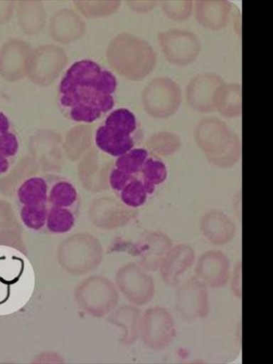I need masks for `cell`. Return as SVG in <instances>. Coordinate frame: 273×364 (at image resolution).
<instances>
[{"instance_id": "d6986e66", "label": "cell", "mask_w": 273, "mask_h": 364, "mask_svg": "<svg viewBox=\"0 0 273 364\" xmlns=\"http://www.w3.org/2000/svg\"><path fill=\"white\" fill-rule=\"evenodd\" d=\"M203 236L214 245H225L236 235L237 228L233 220L222 210L207 211L200 220Z\"/></svg>"}, {"instance_id": "74e56055", "label": "cell", "mask_w": 273, "mask_h": 364, "mask_svg": "<svg viewBox=\"0 0 273 364\" xmlns=\"http://www.w3.org/2000/svg\"><path fill=\"white\" fill-rule=\"evenodd\" d=\"M132 178L134 177L125 173L124 171L119 170V168L115 167L112 164L108 174L109 187L112 188L114 193L118 195L119 191L126 186V184L128 183Z\"/></svg>"}, {"instance_id": "484cf974", "label": "cell", "mask_w": 273, "mask_h": 364, "mask_svg": "<svg viewBox=\"0 0 273 364\" xmlns=\"http://www.w3.org/2000/svg\"><path fill=\"white\" fill-rule=\"evenodd\" d=\"M48 184L45 175H32L18 185L16 200L18 206L48 204Z\"/></svg>"}, {"instance_id": "83f0119b", "label": "cell", "mask_w": 273, "mask_h": 364, "mask_svg": "<svg viewBox=\"0 0 273 364\" xmlns=\"http://www.w3.org/2000/svg\"><path fill=\"white\" fill-rule=\"evenodd\" d=\"M93 141V127L89 124H80L68 132L65 136L63 148L68 157L76 159L92 147Z\"/></svg>"}, {"instance_id": "ffe728a7", "label": "cell", "mask_w": 273, "mask_h": 364, "mask_svg": "<svg viewBox=\"0 0 273 364\" xmlns=\"http://www.w3.org/2000/svg\"><path fill=\"white\" fill-rule=\"evenodd\" d=\"M45 176L48 184V206L64 208L79 213L80 196L73 182L58 175L47 174Z\"/></svg>"}, {"instance_id": "8d00e7d4", "label": "cell", "mask_w": 273, "mask_h": 364, "mask_svg": "<svg viewBox=\"0 0 273 364\" xmlns=\"http://www.w3.org/2000/svg\"><path fill=\"white\" fill-rule=\"evenodd\" d=\"M165 15L173 21H186L193 14V1H164L161 3Z\"/></svg>"}, {"instance_id": "30bf717a", "label": "cell", "mask_w": 273, "mask_h": 364, "mask_svg": "<svg viewBox=\"0 0 273 364\" xmlns=\"http://www.w3.org/2000/svg\"><path fill=\"white\" fill-rule=\"evenodd\" d=\"M116 284L127 300L136 306H142L154 300V279L136 263H128L120 267L117 272Z\"/></svg>"}, {"instance_id": "603a6c76", "label": "cell", "mask_w": 273, "mask_h": 364, "mask_svg": "<svg viewBox=\"0 0 273 364\" xmlns=\"http://www.w3.org/2000/svg\"><path fill=\"white\" fill-rule=\"evenodd\" d=\"M51 129H41L29 138L28 149L36 157L43 161H56L60 158L63 139Z\"/></svg>"}, {"instance_id": "d4e9b609", "label": "cell", "mask_w": 273, "mask_h": 364, "mask_svg": "<svg viewBox=\"0 0 273 364\" xmlns=\"http://www.w3.org/2000/svg\"><path fill=\"white\" fill-rule=\"evenodd\" d=\"M214 108L228 119L242 116V85L225 83L218 87L213 97Z\"/></svg>"}, {"instance_id": "f35d334b", "label": "cell", "mask_w": 273, "mask_h": 364, "mask_svg": "<svg viewBox=\"0 0 273 364\" xmlns=\"http://www.w3.org/2000/svg\"><path fill=\"white\" fill-rule=\"evenodd\" d=\"M16 4L17 2L0 0V25H4L11 21L16 11Z\"/></svg>"}, {"instance_id": "4dcf8cb0", "label": "cell", "mask_w": 273, "mask_h": 364, "mask_svg": "<svg viewBox=\"0 0 273 364\" xmlns=\"http://www.w3.org/2000/svg\"><path fill=\"white\" fill-rule=\"evenodd\" d=\"M182 147V141L177 134L171 132H159L149 136L146 149L159 157H168L177 154Z\"/></svg>"}, {"instance_id": "ba28073f", "label": "cell", "mask_w": 273, "mask_h": 364, "mask_svg": "<svg viewBox=\"0 0 273 364\" xmlns=\"http://www.w3.org/2000/svg\"><path fill=\"white\" fill-rule=\"evenodd\" d=\"M159 47L168 63L186 67L196 61L201 50L200 38L186 29L171 28L158 35Z\"/></svg>"}, {"instance_id": "6da1fadb", "label": "cell", "mask_w": 273, "mask_h": 364, "mask_svg": "<svg viewBox=\"0 0 273 364\" xmlns=\"http://www.w3.org/2000/svg\"><path fill=\"white\" fill-rule=\"evenodd\" d=\"M119 82L115 75L91 60L71 65L58 89V105L67 119L91 124L112 112Z\"/></svg>"}, {"instance_id": "7c38bea8", "label": "cell", "mask_w": 273, "mask_h": 364, "mask_svg": "<svg viewBox=\"0 0 273 364\" xmlns=\"http://www.w3.org/2000/svg\"><path fill=\"white\" fill-rule=\"evenodd\" d=\"M173 247L170 237L162 232L143 234L133 246L136 264L147 272L158 271L164 257Z\"/></svg>"}, {"instance_id": "f1b7e54d", "label": "cell", "mask_w": 273, "mask_h": 364, "mask_svg": "<svg viewBox=\"0 0 273 364\" xmlns=\"http://www.w3.org/2000/svg\"><path fill=\"white\" fill-rule=\"evenodd\" d=\"M149 196L154 195L157 188L164 184L168 178V168L161 157L149 154L142 165L139 174Z\"/></svg>"}, {"instance_id": "8fae6325", "label": "cell", "mask_w": 273, "mask_h": 364, "mask_svg": "<svg viewBox=\"0 0 273 364\" xmlns=\"http://www.w3.org/2000/svg\"><path fill=\"white\" fill-rule=\"evenodd\" d=\"M176 309L185 320L204 318L209 314L208 287L196 276L188 279L178 288Z\"/></svg>"}, {"instance_id": "9c48e42d", "label": "cell", "mask_w": 273, "mask_h": 364, "mask_svg": "<svg viewBox=\"0 0 273 364\" xmlns=\"http://www.w3.org/2000/svg\"><path fill=\"white\" fill-rule=\"evenodd\" d=\"M177 336L174 318L168 309L149 308L142 314L141 337L149 349L162 350L171 346Z\"/></svg>"}, {"instance_id": "cb8c5ba5", "label": "cell", "mask_w": 273, "mask_h": 364, "mask_svg": "<svg viewBox=\"0 0 273 364\" xmlns=\"http://www.w3.org/2000/svg\"><path fill=\"white\" fill-rule=\"evenodd\" d=\"M15 11L19 27L27 35L41 33L47 24V12L41 1H18Z\"/></svg>"}, {"instance_id": "4316f807", "label": "cell", "mask_w": 273, "mask_h": 364, "mask_svg": "<svg viewBox=\"0 0 273 364\" xmlns=\"http://www.w3.org/2000/svg\"><path fill=\"white\" fill-rule=\"evenodd\" d=\"M96 206L100 208L102 213L103 227L107 229H119L127 225L136 216V210L129 209L120 201L112 198H104L97 200Z\"/></svg>"}, {"instance_id": "3957f363", "label": "cell", "mask_w": 273, "mask_h": 364, "mask_svg": "<svg viewBox=\"0 0 273 364\" xmlns=\"http://www.w3.org/2000/svg\"><path fill=\"white\" fill-rule=\"evenodd\" d=\"M110 68L132 81L147 77L157 64V54L147 41L128 32L120 33L109 42L106 52Z\"/></svg>"}, {"instance_id": "277c9868", "label": "cell", "mask_w": 273, "mask_h": 364, "mask_svg": "<svg viewBox=\"0 0 273 364\" xmlns=\"http://www.w3.org/2000/svg\"><path fill=\"white\" fill-rule=\"evenodd\" d=\"M194 139L210 164L222 168L238 164L242 156L240 136L223 120L201 119L195 127Z\"/></svg>"}, {"instance_id": "836d02e7", "label": "cell", "mask_w": 273, "mask_h": 364, "mask_svg": "<svg viewBox=\"0 0 273 364\" xmlns=\"http://www.w3.org/2000/svg\"><path fill=\"white\" fill-rule=\"evenodd\" d=\"M19 218L27 229L35 232H45L48 217V204L18 206Z\"/></svg>"}, {"instance_id": "d590c367", "label": "cell", "mask_w": 273, "mask_h": 364, "mask_svg": "<svg viewBox=\"0 0 273 364\" xmlns=\"http://www.w3.org/2000/svg\"><path fill=\"white\" fill-rule=\"evenodd\" d=\"M77 12L84 18H106L119 11L120 1H76L74 2Z\"/></svg>"}, {"instance_id": "5b68a950", "label": "cell", "mask_w": 273, "mask_h": 364, "mask_svg": "<svg viewBox=\"0 0 273 364\" xmlns=\"http://www.w3.org/2000/svg\"><path fill=\"white\" fill-rule=\"evenodd\" d=\"M144 138L141 123L131 109H113L104 124L94 132V144L100 151L118 158L136 147Z\"/></svg>"}, {"instance_id": "8992f818", "label": "cell", "mask_w": 273, "mask_h": 364, "mask_svg": "<svg viewBox=\"0 0 273 364\" xmlns=\"http://www.w3.org/2000/svg\"><path fill=\"white\" fill-rule=\"evenodd\" d=\"M141 102L145 112L152 118H171L181 108V87L170 77H155L143 90Z\"/></svg>"}, {"instance_id": "ac0fdd59", "label": "cell", "mask_w": 273, "mask_h": 364, "mask_svg": "<svg viewBox=\"0 0 273 364\" xmlns=\"http://www.w3.org/2000/svg\"><path fill=\"white\" fill-rule=\"evenodd\" d=\"M113 161L100 154L99 149L93 145L87 151L81 164V176L87 188L95 191H106L109 188L108 174Z\"/></svg>"}, {"instance_id": "7402d4cb", "label": "cell", "mask_w": 273, "mask_h": 364, "mask_svg": "<svg viewBox=\"0 0 273 364\" xmlns=\"http://www.w3.org/2000/svg\"><path fill=\"white\" fill-rule=\"evenodd\" d=\"M142 311L136 305H123L110 315V323L122 328L119 343L124 346L134 344L141 336Z\"/></svg>"}, {"instance_id": "60d3db41", "label": "cell", "mask_w": 273, "mask_h": 364, "mask_svg": "<svg viewBox=\"0 0 273 364\" xmlns=\"http://www.w3.org/2000/svg\"><path fill=\"white\" fill-rule=\"evenodd\" d=\"M242 263H239L238 266H237L235 272L233 273V279L232 284V291L235 292L236 296L242 298Z\"/></svg>"}, {"instance_id": "e0dca14e", "label": "cell", "mask_w": 273, "mask_h": 364, "mask_svg": "<svg viewBox=\"0 0 273 364\" xmlns=\"http://www.w3.org/2000/svg\"><path fill=\"white\" fill-rule=\"evenodd\" d=\"M195 259L196 256L191 246L178 245L172 247L159 268L165 284L168 286L180 284L181 279L193 267Z\"/></svg>"}, {"instance_id": "4fadbf2b", "label": "cell", "mask_w": 273, "mask_h": 364, "mask_svg": "<svg viewBox=\"0 0 273 364\" xmlns=\"http://www.w3.org/2000/svg\"><path fill=\"white\" fill-rule=\"evenodd\" d=\"M32 51L27 41L13 38L0 48V77L9 82L27 77V63Z\"/></svg>"}, {"instance_id": "9a60e30c", "label": "cell", "mask_w": 273, "mask_h": 364, "mask_svg": "<svg viewBox=\"0 0 273 364\" xmlns=\"http://www.w3.org/2000/svg\"><path fill=\"white\" fill-rule=\"evenodd\" d=\"M86 28V22L79 12L73 9H61L52 15L48 34L58 43L70 44L82 38Z\"/></svg>"}, {"instance_id": "ab89813d", "label": "cell", "mask_w": 273, "mask_h": 364, "mask_svg": "<svg viewBox=\"0 0 273 364\" xmlns=\"http://www.w3.org/2000/svg\"><path fill=\"white\" fill-rule=\"evenodd\" d=\"M159 3L157 1H128L127 5L129 6V9H132L135 12L138 13H147L151 11L157 6Z\"/></svg>"}, {"instance_id": "7a4b0ae2", "label": "cell", "mask_w": 273, "mask_h": 364, "mask_svg": "<svg viewBox=\"0 0 273 364\" xmlns=\"http://www.w3.org/2000/svg\"><path fill=\"white\" fill-rule=\"evenodd\" d=\"M33 287L34 273L28 259L17 250L0 246V315L24 306Z\"/></svg>"}, {"instance_id": "44dd1931", "label": "cell", "mask_w": 273, "mask_h": 364, "mask_svg": "<svg viewBox=\"0 0 273 364\" xmlns=\"http://www.w3.org/2000/svg\"><path fill=\"white\" fill-rule=\"evenodd\" d=\"M197 21L209 31H220L229 24L232 4L229 1L194 2Z\"/></svg>"}, {"instance_id": "f546056e", "label": "cell", "mask_w": 273, "mask_h": 364, "mask_svg": "<svg viewBox=\"0 0 273 364\" xmlns=\"http://www.w3.org/2000/svg\"><path fill=\"white\" fill-rule=\"evenodd\" d=\"M77 216L79 213L73 210L48 206L45 232L53 234V235L68 233L76 225Z\"/></svg>"}, {"instance_id": "52a82bcc", "label": "cell", "mask_w": 273, "mask_h": 364, "mask_svg": "<svg viewBox=\"0 0 273 364\" xmlns=\"http://www.w3.org/2000/svg\"><path fill=\"white\" fill-rule=\"evenodd\" d=\"M68 63L66 51L60 46H38L32 50L28 58L27 77L36 85L50 86L63 74Z\"/></svg>"}, {"instance_id": "e575fe53", "label": "cell", "mask_w": 273, "mask_h": 364, "mask_svg": "<svg viewBox=\"0 0 273 364\" xmlns=\"http://www.w3.org/2000/svg\"><path fill=\"white\" fill-rule=\"evenodd\" d=\"M151 154L146 148L136 147L113 161V165L132 177L139 176L145 159Z\"/></svg>"}, {"instance_id": "5bb4252c", "label": "cell", "mask_w": 273, "mask_h": 364, "mask_svg": "<svg viewBox=\"0 0 273 364\" xmlns=\"http://www.w3.org/2000/svg\"><path fill=\"white\" fill-rule=\"evenodd\" d=\"M225 82L215 73L196 75L188 83L186 102L191 109L200 113L215 112L213 97L216 90Z\"/></svg>"}, {"instance_id": "1f68e13d", "label": "cell", "mask_w": 273, "mask_h": 364, "mask_svg": "<svg viewBox=\"0 0 273 364\" xmlns=\"http://www.w3.org/2000/svg\"><path fill=\"white\" fill-rule=\"evenodd\" d=\"M19 138L11 119L0 112V154L15 162L19 154Z\"/></svg>"}, {"instance_id": "2e32d148", "label": "cell", "mask_w": 273, "mask_h": 364, "mask_svg": "<svg viewBox=\"0 0 273 364\" xmlns=\"http://www.w3.org/2000/svg\"><path fill=\"white\" fill-rule=\"evenodd\" d=\"M195 273L207 287L223 288L230 277V259L220 250H209L198 259Z\"/></svg>"}, {"instance_id": "d6a6232c", "label": "cell", "mask_w": 273, "mask_h": 364, "mask_svg": "<svg viewBox=\"0 0 273 364\" xmlns=\"http://www.w3.org/2000/svg\"><path fill=\"white\" fill-rule=\"evenodd\" d=\"M120 203L132 210H138L148 203L151 197L139 176L132 178L118 193Z\"/></svg>"}]
</instances>
